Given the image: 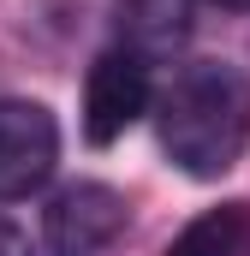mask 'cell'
<instances>
[{"instance_id":"cell-4","label":"cell","mask_w":250,"mask_h":256,"mask_svg":"<svg viewBox=\"0 0 250 256\" xmlns=\"http://www.w3.org/2000/svg\"><path fill=\"white\" fill-rule=\"evenodd\" d=\"M60 161V126L42 102H0V202L48 185Z\"/></svg>"},{"instance_id":"cell-1","label":"cell","mask_w":250,"mask_h":256,"mask_svg":"<svg viewBox=\"0 0 250 256\" xmlns=\"http://www.w3.org/2000/svg\"><path fill=\"white\" fill-rule=\"evenodd\" d=\"M167 161L190 179H220L250 149V78L226 60H190L149 102Z\"/></svg>"},{"instance_id":"cell-7","label":"cell","mask_w":250,"mask_h":256,"mask_svg":"<svg viewBox=\"0 0 250 256\" xmlns=\"http://www.w3.org/2000/svg\"><path fill=\"white\" fill-rule=\"evenodd\" d=\"M0 256H36V250H30V232L12 226L6 214H0Z\"/></svg>"},{"instance_id":"cell-2","label":"cell","mask_w":250,"mask_h":256,"mask_svg":"<svg viewBox=\"0 0 250 256\" xmlns=\"http://www.w3.org/2000/svg\"><path fill=\"white\" fill-rule=\"evenodd\" d=\"M125 232V196L114 185L78 179L42 208V250L48 256H102Z\"/></svg>"},{"instance_id":"cell-3","label":"cell","mask_w":250,"mask_h":256,"mask_svg":"<svg viewBox=\"0 0 250 256\" xmlns=\"http://www.w3.org/2000/svg\"><path fill=\"white\" fill-rule=\"evenodd\" d=\"M155 102V84H149V60H137L131 48H108L102 60L90 66V84H84V137L90 143H114L137 126Z\"/></svg>"},{"instance_id":"cell-5","label":"cell","mask_w":250,"mask_h":256,"mask_svg":"<svg viewBox=\"0 0 250 256\" xmlns=\"http://www.w3.org/2000/svg\"><path fill=\"white\" fill-rule=\"evenodd\" d=\"M196 0H120V48L137 60H167L190 42Z\"/></svg>"},{"instance_id":"cell-8","label":"cell","mask_w":250,"mask_h":256,"mask_svg":"<svg viewBox=\"0 0 250 256\" xmlns=\"http://www.w3.org/2000/svg\"><path fill=\"white\" fill-rule=\"evenodd\" d=\"M220 6H232V12H250V0H220Z\"/></svg>"},{"instance_id":"cell-6","label":"cell","mask_w":250,"mask_h":256,"mask_svg":"<svg viewBox=\"0 0 250 256\" xmlns=\"http://www.w3.org/2000/svg\"><path fill=\"white\" fill-rule=\"evenodd\" d=\"M244 226H250V208H244V202H220V208L196 214L185 232L167 244V256H238Z\"/></svg>"}]
</instances>
